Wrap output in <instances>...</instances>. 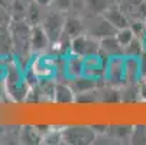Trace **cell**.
<instances>
[{
	"label": "cell",
	"mask_w": 146,
	"mask_h": 145,
	"mask_svg": "<svg viewBox=\"0 0 146 145\" xmlns=\"http://www.w3.org/2000/svg\"><path fill=\"white\" fill-rule=\"evenodd\" d=\"M139 96H140V100H146V81L145 80L139 81Z\"/></svg>",
	"instance_id": "obj_28"
},
{
	"label": "cell",
	"mask_w": 146,
	"mask_h": 145,
	"mask_svg": "<svg viewBox=\"0 0 146 145\" xmlns=\"http://www.w3.org/2000/svg\"><path fill=\"white\" fill-rule=\"evenodd\" d=\"M39 7H42V6H39L35 0H32V3L26 7V22H28L31 26L39 25L40 20H42V17H44V16H40Z\"/></svg>",
	"instance_id": "obj_17"
},
{
	"label": "cell",
	"mask_w": 146,
	"mask_h": 145,
	"mask_svg": "<svg viewBox=\"0 0 146 145\" xmlns=\"http://www.w3.org/2000/svg\"><path fill=\"white\" fill-rule=\"evenodd\" d=\"M9 19H10V16H9V13L6 12V7L0 6V25L9 23Z\"/></svg>",
	"instance_id": "obj_27"
},
{
	"label": "cell",
	"mask_w": 146,
	"mask_h": 145,
	"mask_svg": "<svg viewBox=\"0 0 146 145\" xmlns=\"http://www.w3.org/2000/svg\"><path fill=\"white\" fill-rule=\"evenodd\" d=\"M130 29L133 31L135 36L136 38H143V35L146 33V22H145V19H135V20H130V23H129Z\"/></svg>",
	"instance_id": "obj_23"
},
{
	"label": "cell",
	"mask_w": 146,
	"mask_h": 145,
	"mask_svg": "<svg viewBox=\"0 0 146 145\" xmlns=\"http://www.w3.org/2000/svg\"><path fill=\"white\" fill-rule=\"evenodd\" d=\"M145 22H146V16H145Z\"/></svg>",
	"instance_id": "obj_32"
},
{
	"label": "cell",
	"mask_w": 146,
	"mask_h": 145,
	"mask_svg": "<svg viewBox=\"0 0 146 145\" xmlns=\"http://www.w3.org/2000/svg\"><path fill=\"white\" fill-rule=\"evenodd\" d=\"M132 129H133L132 125H114V126H109L107 135L116 141H127L129 142Z\"/></svg>",
	"instance_id": "obj_16"
},
{
	"label": "cell",
	"mask_w": 146,
	"mask_h": 145,
	"mask_svg": "<svg viewBox=\"0 0 146 145\" xmlns=\"http://www.w3.org/2000/svg\"><path fill=\"white\" fill-rule=\"evenodd\" d=\"M116 0H87V9L94 15H101Z\"/></svg>",
	"instance_id": "obj_21"
},
{
	"label": "cell",
	"mask_w": 146,
	"mask_h": 145,
	"mask_svg": "<svg viewBox=\"0 0 146 145\" xmlns=\"http://www.w3.org/2000/svg\"><path fill=\"white\" fill-rule=\"evenodd\" d=\"M116 38H117V41L120 42V45L124 48L129 42H132V41H133L136 36H135L133 31L130 29V26H126V28L117 29V32H116Z\"/></svg>",
	"instance_id": "obj_22"
},
{
	"label": "cell",
	"mask_w": 146,
	"mask_h": 145,
	"mask_svg": "<svg viewBox=\"0 0 146 145\" xmlns=\"http://www.w3.org/2000/svg\"><path fill=\"white\" fill-rule=\"evenodd\" d=\"M86 32L84 20L77 17V16H65V23H64V32H62L61 39L71 41L72 38L81 35Z\"/></svg>",
	"instance_id": "obj_9"
},
{
	"label": "cell",
	"mask_w": 146,
	"mask_h": 145,
	"mask_svg": "<svg viewBox=\"0 0 146 145\" xmlns=\"http://www.w3.org/2000/svg\"><path fill=\"white\" fill-rule=\"evenodd\" d=\"M100 54L106 55L107 58L123 57V47L117 41L116 35H110L100 39Z\"/></svg>",
	"instance_id": "obj_11"
},
{
	"label": "cell",
	"mask_w": 146,
	"mask_h": 145,
	"mask_svg": "<svg viewBox=\"0 0 146 145\" xmlns=\"http://www.w3.org/2000/svg\"><path fill=\"white\" fill-rule=\"evenodd\" d=\"M55 59L52 57H39L35 64L32 71L38 76V78H49L55 73Z\"/></svg>",
	"instance_id": "obj_13"
},
{
	"label": "cell",
	"mask_w": 146,
	"mask_h": 145,
	"mask_svg": "<svg viewBox=\"0 0 146 145\" xmlns=\"http://www.w3.org/2000/svg\"><path fill=\"white\" fill-rule=\"evenodd\" d=\"M68 84L71 86V89L74 90L75 94H80V93H86V92H91V90L98 89L100 83H98V80H96L93 77H88L86 74H81L78 77L70 78Z\"/></svg>",
	"instance_id": "obj_8"
},
{
	"label": "cell",
	"mask_w": 146,
	"mask_h": 145,
	"mask_svg": "<svg viewBox=\"0 0 146 145\" xmlns=\"http://www.w3.org/2000/svg\"><path fill=\"white\" fill-rule=\"evenodd\" d=\"M52 100L59 103V105H67V103H74L75 102V93L71 89L70 84L65 83H59L55 84L54 89V94H52Z\"/></svg>",
	"instance_id": "obj_14"
},
{
	"label": "cell",
	"mask_w": 146,
	"mask_h": 145,
	"mask_svg": "<svg viewBox=\"0 0 146 145\" xmlns=\"http://www.w3.org/2000/svg\"><path fill=\"white\" fill-rule=\"evenodd\" d=\"M129 20L145 19L146 16V0H120L117 2Z\"/></svg>",
	"instance_id": "obj_6"
},
{
	"label": "cell",
	"mask_w": 146,
	"mask_h": 145,
	"mask_svg": "<svg viewBox=\"0 0 146 145\" xmlns=\"http://www.w3.org/2000/svg\"><path fill=\"white\" fill-rule=\"evenodd\" d=\"M124 74H126V83H139L140 81L142 76H140L139 58L124 57Z\"/></svg>",
	"instance_id": "obj_15"
},
{
	"label": "cell",
	"mask_w": 146,
	"mask_h": 145,
	"mask_svg": "<svg viewBox=\"0 0 146 145\" xmlns=\"http://www.w3.org/2000/svg\"><path fill=\"white\" fill-rule=\"evenodd\" d=\"M62 144L67 145H90L96 142L97 134L91 126L86 125H72L61 129Z\"/></svg>",
	"instance_id": "obj_1"
},
{
	"label": "cell",
	"mask_w": 146,
	"mask_h": 145,
	"mask_svg": "<svg viewBox=\"0 0 146 145\" xmlns=\"http://www.w3.org/2000/svg\"><path fill=\"white\" fill-rule=\"evenodd\" d=\"M35 2H36L39 6L46 7V6H52V2H54V0H35Z\"/></svg>",
	"instance_id": "obj_29"
},
{
	"label": "cell",
	"mask_w": 146,
	"mask_h": 145,
	"mask_svg": "<svg viewBox=\"0 0 146 145\" xmlns=\"http://www.w3.org/2000/svg\"><path fill=\"white\" fill-rule=\"evenodd\" d=\"M70 51H71L70 54H75L82 58L97 55L100 54V41L91 36L88 32H84L71 39Z\"/></svg>",
	"instance_id": "obj_3"
},
{
	"label": "cell",
	"mask_w": 146,
	"mask_h": 145,
	"mask_svg": "<svg viewBox=\"0 0 146 145\" xmlns=\"http://www.w3.org/2000/svg\"><path fill=\"white\" fill-rule=\"evenodd\" d=\"M106 84L113 87H121L126 83V74H124V55L123 57H113L109 59L106 77Z\"/></svg>",
	"instance_id": "obj_4"
},
{
	"label": "cell",
	"mask_w": 146,
	"mask_h": 145,
	"mask_svg": "<svg viewBox=\"0 0 146 145\" xmlns=\"http://www.w3.org/2000/svg\"><path fill=\"white\" fill-rule=\"evenodd\" d=\"M91 128L94 129V132L97 134V136L107 135V131H109V126L107 125H91Z\"/></svg>",
	"instance_id": "obj_25"
},
{
	"label": "cell",
	"mask_w": 146,
	"mask_h": 145,
	"mask_svg": "<svg viewBox=\"0 0 146 145\" xmlns=\"http://www.w3.org/2000/svg\"><path fill=\"white\" fill-rule=\"evenodd\" d=\"M142 80H145V81H146V77H143V78H142Z\"/></svg>",
	"instance_id": "obj_31"
},
{
	"label": "cell",
	"mask_w": 146,
	"mask_h": 145,
	"mask_svg": "<svg viewBox=\"0 0 146 145\" xmlns=\"http://www.w3.org/2000/svg\"><path fill=\"white\" fill-rule=\"evenodd\" d=\"M64 23H65V15L61 10H52L49 13H46L42 20H40V26L44 28V31L46 32L51 45H56L61 38H62V32H64Z\"/></svg>",
	"instance_id": "obj_2"
},
{
	"label": "cell",
	"mask_w": 146,
	"mask_h": 145,
	"mask_svg": "<svg viewBox=\"0 0 146 145\" xmlns=\"http://www.w3.org/2000/svg\"><path fill=\"white\" fill-rule=\"evenodd\" d=\"M96 16H97L96 22L88 29V33L91 36H94V38H97L100 41L101 38H106V36H110V35H116L117 29L113 25H110L107 20L103 17V15H96Z\"/></svg>",
	"instance_id": "obj_10"
},
{
	"label": "cell",
	"mask_w": 146,
	"mask_h": 145,
	"mask_svg": "<svg viewBox=\"0 0 146 145\" xmlns=\"http://www.w3.org/2000/svg\"><path fill=\"white\" fill-rule=\"evenodd\" d=\"M84 59L86 58H82L80 55L68 54V57L65 58V63H64V73L68 80L78 77L84 73Z\"/></svg>",
	"instance_id": "obj_12"
},
{
	"label": "cell",
	"mask_w": 146,
	"mask_h": 145,
	"mask_svg": "<svg viewBox=\"0 0 146 145\" xmlns=\"http://www.w3.org/2000/svg\"><path fill=\"white\" fill-rule=\"evenodd\" d=\"M72 6V0H54L52 2V7L61 12H68Z\"/></svg>",
	"instance_id": "obj_24"
},
{
	"label": "cell",
	"mask_w": 146,
	"mask_h": 145,
	"mask_svg": "<svg viewBox=\"0 0 146 145\" xmlns=\"http://www.w3.org/2000/svg\"><path fill=\"white\" fill-rule=\"evenodd\" d=\"M129 144L132 145H146V125H136L132 129Z\"/></svg>",
	"instance_id": "obj_20"
},
{
	"label": "cell",
	"mask_w": 146,
	"mask_h": 145,
	"mask_svg": "<svg viewBox=\"0 0 146 145\" xmlns=\"http://www.w3.org/2000/svg\"><path fill=\"white\" fill-rule=\"evenodd\" d=\"M101 15H103V17L106 19L110 25H113L116 29L126 28V26H129V23H130L129 17L126 16V13L123 12V9L120 7V5H119L117 2H114L111 6H109Z\"/></svg>",
	"instance_id": "obj_5"
},
{
	"label": "cell",
	"mask_w": 146,
	"mask_h": 145,
	"mask_svg": "<svg viewBox=\"0 0 146 145\" xmlns=\"http://www.w3.org/2000/svg\"><path fill=\"white\" fill-rule=\"evenodd\" d=\"M116 2H120V0H116Z\"/></svg>",
	"instance_id": "obj_33"
},
{
	"label": "cell",
	"mask_w": 146,
	"mask_h": 145,
	"mask_svg": "<svg viewBox=\"0 0 146 145\" xmlns=\"http://www.w3.org/2000/svg\"><path fill=\"white\" fill-rule=\"evenodd\" d=\"M143 52H145V48H143V44H142V39L140 38H135L132 42H129L126 47L123 48V55L124 57L139 58Z\"/></svg>",
	"instance_id": "obj_18"
},
{
	"label": "cell",
	"mask_w": 146,
	"mask_h": 145,
	"mask_svg": "<svg viewBox=\"0 0 146 145\" xmlns=\"http://www.w3.org/2000/svg\"><path fill=\"white\" fill-rule=\"evenodd\" d=\"M139 63H140V76L142 78L146 77V52H143L140 57H139ZM140 78V80H142Z\"/></svg>",
	"instance_id": "obj_26"
},
{
	"label": "cell",
	"mask_w": 146,
	"mask_h": 145,
	"mask_svg": "<svg viewBox=\"0 0 146 145\" xmlns=\"http://www.w3.org/2000/svg\"><path fill=\"white\" fill-rule=\"evenodd\" d=\"M25 144H40L42 142V135L36 129V126H26L22 129V136Z\"/></svg>",
	"instance_id": "obj_19"
},
{
	"label": "cell",
	"mask_w": 146,
	"mask_h": 145,
	"mask_svg": "<svg viewBox=\"0 0 146 145\" xmlns=\"http://www.w3.org/2000/svg\"><path fill=\"white\" fill-rule=\"evenodd\" d=\"M51 45V41L44 31V28L39 25L32 26L31 29V49L35 52H44Z\"/></svg>",
	"instance_id": "obj_7"
},
{
	"label": "cell",
	"mask_w": 146,
	"mask_h": 145,
	"mask_svg": "<svg viewBox=\"0 0 146 145\" xmlns=\"http://www.w3.org/2000/svg\"><path fill=\"white\" fill-rule=\"evenodd\" d=\"M142 44H143V48H145V52H146V33H145L143 38H142Z\"/></svg>",
	"instance_id": "obj_30"
}]
</instances>
